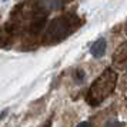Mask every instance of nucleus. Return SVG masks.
<instances>
[{
	"instance_id": "1",
	"label": "nucleus",
	"mask_w": 127,
	"mask_h": 127,
	"mask_svg": "<svg viewBox=\"0 0 127 127\" xmlns=\"http://www.w3.org/2000/svg\"><path fill=\"white\" fill-rule=\"evenodd\" d=\"M116 83H117V74H116L114 70L111 69L104 70L90 87V90L87 93V101L93 106L101 103L104 98H107L111 94V92L114 90Z\"/></svg>"
},
{
	"instance_id": "2",
	"label": "nucleus",
	"mask_w": 127,
	"mask_h": 127,
	"mask_svg": "<svg viewBox=\"0 0 127 127\" xmlns=\"http://www.w3.org/2000/svg\"><path fill=\"white\" fill-rule=\"evenodd\" d=\"M74 27L76 20L71 16H62V17L54 19L47 26L44 36H43V41L47 44L57 43V41L63 40L64 37H67L74 30Z\"/></svg>"
},
{
	"instance_id": "3",
	"label": "nucleus",
	"mask_w": 127,
	"mask_h": 127,
	"mask_svg": "<svg viewBox=\"0 0 127 127\" xmlns=\"http://www.w3.org/2000/svg\"><path fill=\"white\" fill-rule=\"evenodd\" d=\"M64 0H39V9L43 12H52L57 10L63 6Z\"/></svg>"
},
{
	"instance_id": "4",
	"label": "nucleus",
	"mask_w": 127,
	"mask_h": 127,
	"mask_svg": "<svg viewBox=\"0 0 127 127\" xmlns=\"http://www.w3.org/2000/svg\"><path fill=\"white\" fill-rule=\"evenodd\" d=\"M106 52V40L104 39H98L97 41H94V44L92 46V54L94 57H101Z\"/></svg>"
},
{
	"instance_id": "5",
	"label": "nucleus",
	"mask_w": 127,
	"mask_h": 127,
	"mask_svg": "<svg viewBox=\"0 0 127 127\" xmlns=\"http://www.w3.org/2000/svg\"><path fill=\"white\" fill-rule=\"evenodd\" d=\"M127 60V41L121 43L119 49L114 53V62L116 63H123Z\"/></svg>"
},
{
	"instance_id": "6",
	"label": "nucleus",
	"mask_w": 127,
	"mask_h": 127,
	"mask_svg": "<svg viewBox=\"0 0 127 127\" xmlns=\"http://www.w3.org/2000/svg\"><path fill=\"white\" fill-rule=\"evenodd\" d=\"M12 39V33L10 30H7V27L0 29V46H6L7 43Z\"/></svg>"
},
{
	"instance_id": "7",
	"label": "nucleus",
	"mask_w": 127,
	"mask_h": 127,
	"mask_svg": "<svg viewBox=\"0 0 127 127\" xmlns=\"http://www.w3.org/2000/svg\"><path fill=\"white\" fill-rule=\"evenodd\" d=\"M77 127H92V124H90V123H87V121H84V123H80Z\"/></svg>"
},
{
	"instance_id": "8",
	"label": "nucleus",
	"mask_w": 127,
	"mask_h": 127,
	"mask_svg": "<svg viewBox=\"0 0 127 127\" xmlns=\"http://www.w3.org/2000/svg\"><path fill=\"white\" fill-rule=\"evenodd\" d=\"M43 127H50V121H47V123H46V126H43Z\"/></svg>"
},
{
	"instance_id": "9",
	"label": "nucleus",
	"mask_w": 127,
	"mask_h": 127,
	"mask_svg": "<svg viewBox=\"0 0 127 127\" xmlns=\"http://www.w3.org/2000/svg\"><path fill=\"white\" fill-rule=\"evenodd\" d=\"M126 30H127V24H126Z\"/></svg>"
}]
</instances>
